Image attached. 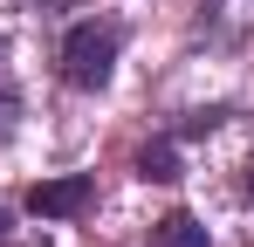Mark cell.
I'll return each instance as SVG.
<instances>
[{"label": "cell", "instance_id": "obj_1", "mask_svg": "<svg viewBox=\"0 0 254 247\" xmlns=\"http://www.w3.org/2000/svg\"><path fill=\"white\" fill-rule=\"evenodd\" d=\"M117 55H124V21H110V14H83V21H69V35H62V48H55L62 82L83 89V96H96L103 82L117 76Z\"/></svg>", "mask_w": 254, "mask_h": 247}, {"label": "cell", "instance_id": "obj_2", "mask_svg": "<svg viewBox=\"0 0 254 247\" xmlns=\"http://www.w3.org/2000/svg\"><path fill=\"white\" fill-rule=\"evenodd\" d=\"M89 206H96V179L89 172H62V179H42L28 192V213L35 220H83Z\"/></svg>", "mask_w": 254, "mask_h": 247}, {"label": "cell", "instance_id": "obj_3", "mask_svg": "<svg viewBox=\"0 0 254 247\" xmlns=\"http://www.w3.org/2000/svg\"><path fill=\"white\" fill-rule=\"evenodd\" d=\"M248 28H254V0H199V35L206 41L227 48V41H241Z\"/></svg>", "mask_w": 254, "mask_h": 247}, {"label": "cell", "instance_id": "obj_4", "mask_svg": "<svg viewBox=\"0 0 254 247\" xmlns=\"http://www.w3.org/2000/svg\"><path fill=\"white\" fill-rule=\"evenodd\" d=\"M137 179H144V185H179V179H186V172H179V137H172V130L137 151Z\"/></svg>", "mask_w": 254, "mask_h": 247}, {"label": "cell", "instance_id": "obj_5", "mask_svg": "<svg viewBox=\"0 0 254 247\" xmlns=\"http://www.w3.org/2000/svg\"><path fill=\"white\" fill-rule=\"evenodd\" d=\"M151 247H213V234L192 220V213H165V220L151 227Z\"/></svg>", "mask_w": 254, "mask_h": 247}, {"label": "cell", "instance_id": "obj_6", "mask_svg": "<svg viewBox=\"0 0 254 247\" xmlns=\"http://www.w3.org/2000/svg\"><path fill=\"white\" fill-rule=\"evenodd\" d=\"M21 124V89H14V69H7V41H0V144L14 137Z\"/></svg>", "mask_w": 254, "mask_h": 247}, {"label": "cell", "instance_id": "obj_7", "mask_svg": "<svg viewBox=\"0 0 254 247\" xmlns=\"http://www.w3.org/2000/svg\"><path fill=\"white\" fill-rule=\"evenodd\" d=\"M234 117V110H220V103H213V110H192V117L179 124V130H172V137H199V130H220V124Z\"/></svg>", "mask_w": 254, "mask_h": 247}, {"label": "cell", "instance_id": "obj_8", "mask_svg": "<svg viewBox=\"0 0 254 247\" xmlns=\"http://www.w3.org/2000/svg\"><path fill=\"white\" fill-rule=\"evenodd\" d=\"M7 227H14V213H7V206H0V247H7Z\"/></svg>", "mask_w": 254, "mask_h": 247}, {"label": "cell", "instance_id": "obj_9", "mask_svg": "<svg viewBox=\"0 0 254 247\" xmlns=\"http://www.w3.org/2000/svg\"><path fill=\"white\" fill-rule=\"evenodd\" d=\"M248 199H254V165H248Z\"/></svg>", "mask_w": 254, "mask_h": 247}]
</instances>
